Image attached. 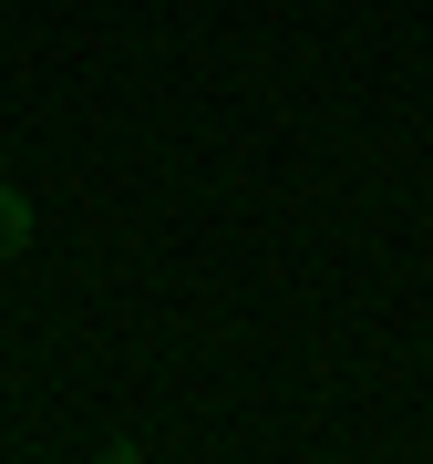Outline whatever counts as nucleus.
Returning a JSON list of instances; mask_svg holds the SVG:
<instances>
[{
  "mask_svg": "<svg viewBox=\"0 0 433 464\" xmlns=\"http://www.w3.org/2000/svg\"><path fill=\"white\" fill-rule=\"evenodd\" d=\"M21 248H32V197H21V186H0V268H11Z\"/></svg>",
  "mask_w": 433,
  "mask_h": 464,
  "instance_id": "nucleus-1",
  "label": "nucleus"
}]
</instances>
